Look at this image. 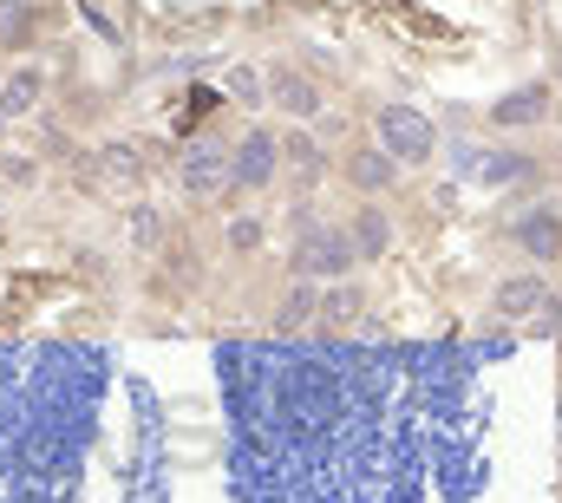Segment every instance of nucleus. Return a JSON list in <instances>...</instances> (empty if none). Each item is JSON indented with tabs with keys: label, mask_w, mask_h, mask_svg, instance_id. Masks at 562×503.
Listing matches in <instances>:
<instances>
[{
	"label": "nucleus",
	"mask_w": 562,
	"mask_h": 503,
	"mask_svg": "<svg viewBox=\"0 0 562 503\" xmlns=\"http://www.w3.org/2000/svg\"><path fill=\"white\" fill-rule=\"evenodd\" d=\"M0 125H7V119H0Z\"/></svg>",
	"instance_id": "aec40b11"
},
{
	"label": "nucleus",
	"mask_w": 562,
	"mask_h": 503,
	"mask_svg": "<svg viewBox=\"0 0 562 503\" xmlns=\"http://www.w3.org/2000/svg\"><path fill=\"white\" fill-rule=\"evenodd\" d=\"M517 243L537 255V261H557L562 255V210H550V203L524 210V216H517Z\"/></svg>",
	"instance_id": "423d86ee"
},
{
	"label": "nucleus",
	"mask_w": 562,
	"mask_h": 503,
	"mask_svg": "<svg viewBox=\"0 0 562 503\" xmlns=\"http://www.w3.org/2000/svg\"><path fill=\"white\" fill-rule=\"evenodd\" d=\"M144 164H138V150H132V144H112V150H105V177H119V183H125V177H138Z\"/></svg>",
	"instance_id": "2eb2a0df"
},
{
	"label": "nucleus",
	"mask_w": 562,
	"mask_h": 503,
	"mask_svg": "<svg viewBox=\"0 0 562 503\" xmlns=\"http://www.w3.org/2000/svg\"><path fill=\"white\" fill-rule=\"evenodd\" d=\"M269 105H281L288 119H314L321 112V86L294 66H269Z\"/></svg>",
	"instance_id": "39448f33"
},
{
	"label": "nucleus",
	"mask_w": 562,
	"mask_h": 503,
	"mask_svg": "<svg viewBox=\"0 0 562 503\" xmlns=\"http://www.w3.org/2000/svg\"><path fill=\"white\" fill-rule=\"evenodd\" d=\"M0 177H7V183H33V164H26V157H0Z\"/></svg>",
	"instance_id": "a211bd4d"
},
{
	"label": "nucleus",
	"mask_w": 562,
	"mask_h": 503,
	"mask_svg": "<svg viewBox=\"0 0 562 503\" xmlns=\"http://www.w3.org/2000/svg\"><path fill=\"white\" fill-rule=\"evenodd\" d=\"M262 243V223L256 216H229V249H256Z\"/></svg>",
	"instance_id": "f3484780"
},
{
	"label": "nucleus",
	"mask_w": 562,
	"mask_h": 503,
	"mask_svg": "<svg viewBox=\"0 0 562 503\" xmlns=\"http://www.w3.org/2000/svg\"><path fill=\"white\" fill-rule=\"evenodd\" d=\"M524 170H530V164H524L517 150H504V157H491V164H477V177H484V183H517Z\"/></svg>",
	"instance_id": "4468645a"
},
{
	"label": "nucleus",
	"mask_w": 562,
	"mask_h": 503,
	"mask_svg": "<svg viewBox=\"0 0 562 503\" xmlns=\"http://www.w3.org/2000/svg\"><path fill=\"white\" fill-rule=\"evenodd\" d=\"M393 177H400V157H393L386 144H373V150H353V157H347V183H353V190H386Z\"/></svg>",
	"instance_id": "6e6552de"
},
{
	"label": "nucleus",
	"mask_w": 562,
	"mask_h": 503,
	"mask_svg": "<svg viewBox=\"0 0 562 503\" xmlns=\"http://www.w3.org/2000/svg\"><path fill=\"white\" fill-rule=\"evenodd\" d=\"M380 144L400 157V164H425L431 150H438V131H431V119H425L419 105H380Z\"/></svg>",
	"instance_id": "f03ea898"
},
{
	"label": "nucleus",
	"mask_w": 562,
	"mask_h": 503,
	"mask_svg": "<svg viewBox=\"0 0 562 503\" xmlns=\"http://www.w3.org/2000/svg\"><path fill=\"white\" fill-rule=\"evenodd\" d=\"M543 294H550V288H543L537 275H517V281L497 288V314H530V308H543Z\"/></svg>",
	"instance_id": "9b49d317"
},
{
	"label": "nucleus",
	"mask_w": 562,
	"mask_h": 503,
	"mask_svg": "<svg viewBox=\"0 0 562 503\" xmlns=\"http://www.w3.org/2000/svg\"><path fill=\"white\" fill-rule=\"evenodd\" d=\"M229 99H243V105H269V72H256V66H229Z\"/></svg>",
	"instance_id": "ddd939ff"
},
{
	"label": "nucleus",
	"mask_w": 562,
	"mask_h": 503,
	"mask_svg": "<svg viewBox=\"0 0 562 503\" xmlns=\"http://www.w3.org/2000/svg\"><path fill=\"white\" fill-rule=\"evenodd\" d=\"M40 99H46V72H40V66H13V72L0 79V119H26Z\"/></svg>",
	"instance_id": "0eeeda50"
},
{
	"label": "nucleus",
	"mask_w": 562,
	"mask_h": 503,
	"mask_svg": "<svg viewBox=\"0 0 562 503\" xmlns=\"http://www.w3.org/2000/svg\"><path fill=\"white\" fill-rule=\"evenodd\" d=\"M347 236H353V255H360V261H380L386 243H393V223H386V210H353Z\"/></svg>",
	"instance_id": "9d476101"
},
{
	"label": "nucleus",
	"mask_w": 562,
	"mask_h": 503,
	"mask_svg": "<svg viewBox=\"0 0 562 503\" xmlns=\"http://www.w3.org/2000/svg\"><path fill=\"white\" fill-rule=\"evenodd\" d=\"M33 40V0H0V46H26Z\"/></svg>",
	"instance_id": "f8f14e48"
},
{
	"label": "nucleus",
	"mask_w": 562,
	"mask_h": 503,
	"mask_svg": "<svg viewBox=\"0 0 562 503\" xmlns=\"http://www.w3.org/2000/svg\"><path fill=\"white\" fill-rule=\"evenodd\" d=\"M550 112V92L543 86H517V92H504L497 105H491V125L504 131V125H537Z\"/></svg>",
	"instance_id": "1a4fd4ad"
},
{
	"label": "nucleus",
	"mask_w": 562,
	"mask_h": 503,
	"mask_svg": "<svg viewBox=\"0 0 562 503\" xmlns=\"http://www.w3.org/2000/svg\"><path fill=\"white\" fill-rule=\"evenodd\" d=\"M183 190L190 197H216V190H229L236 177H229V150L216 144V137H190V150H183Z\"/></svg>",
	"instance_id": "20e7f679"
},
{
	"label": "nucleus",
	"mask_w": 562,
	"mask_h": 503,
	"mask_svg": "<svg viewBox=\"0 0 562 503\" xmlns=\"http://www.w3.org/2000/svg\"><path fill=\"white\" fill-rule=\"evenodd\" d=\"M360 255H353V236L347 230H327V223H307L301 243H294V275L321 281V275H347Z\"/></svg>",
	"instance_id": "f257e3e1"
},
{
	"label": "nucleus",
	"mask_w": 562,
	"mask_h": 503,
	"mask_svg": "<svg viewBox=\"0 0 562 503\" xmlns=\"http://www.w3.org/2000/svg\"><path fill=\"white\" fill-rule=\"evenodd\" d=\"M276 164H281V137L276 131H243V144L229 150V177H236V190H262L269 177H276Z\"/></svg>",
	"instance_id": "7ed1b4c3"
},
{
	"label": "nucleus",
	"mask_w": 562,
	"mask_h": 503,
	"mask_svg": "<svg viewBox=\"0 0 562 503\" xmlns=\"http://www.w3.org/2000/svg\"><path fill=\"white\" fill-rule=\"evenodd\" d=\"M281 150H288V164H294L301 177H314V170H321V150H314L307 137H294V144H281Z\"/></svg>",
	"instance_id": "dca6fc26"
},
{
	"label": "nucleus",
	"mask_w": 562,
	"mask_h": 503,
	"mask_svg": "<svg viewBox=\"0 0 562 503\" xmlns=\"http://www.w3.org/2000/svg\"><path fill=\"white\" fill-rule=\"evenodd\" d=\"M132 236H138V243H157V216H150V210L132 216Z\"/></svg>",
	"instance_id": "6ab92c4d"
}]
</instances>
